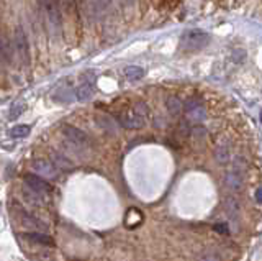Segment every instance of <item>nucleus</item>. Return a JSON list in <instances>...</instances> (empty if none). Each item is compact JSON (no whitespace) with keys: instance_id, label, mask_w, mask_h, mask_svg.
I'll list each match as a JSON object with an SVG mask.
<instances>
[{"instance_id":"16","label":"nucleus","mask_w":262,"mask_h":261,"mask_svg":"<svg viewBox=\"0 0 262 261\" xmlns=\"http://www.w3.org/2000/svg\"><path fill=\"white\" fill-rule=\"evenodd\" d=\"M97 122H99V124H100L102 129L110 130V131H115V127H116V124L112 120V117H109L107 114H102V115L97 117Z\"/></svg>"},{"instance_id":"10","label":"nucleus","mask_w":262,"mask_h":261,"mask_svg":"<svg viewBox=\"0 0 262 261\" xmlns=\"http://www.w3.org/2000/svg\"><path fill=\"white\" fill-rule=\"evenodd\" d=\"M12 56H13L12 44H10L8 38L5 37L3 33H0V69L10 64V61H12Z\"/></svg>"},{"instance_id":"8","label":"nucleus","mask_w":262,"mask_h":261,"mask_svg":"<svg viewBox=\"0 0 262 261\" xmlns=\"http://www.w3.org/2000/svg\"><path fill=\"white\" fill-rule=\"evenodd\" d=\"M118 124H120L123 129H143L146 124V119H143L141 115H138L136 112H125L118 117Z\"/></svg>"},{"instance_id":"7","label":"nucleus","mask_w":262,"mask_h":261,"mask_svg":"<svg viewBox=\"0 0 262 261\" xmlns=\"http://www.w3.org/2000/svg\"><path fill=\"white\" fill-rule=\"evenodd\" d=\"M63 135L68 138L69 143H73V145L79 146V148H84L89 145V136H87V133L75 129V127L66 125L63 129Z\"/></svg>"},{"instance_id":"23","label":"nucleus","mask_w":262,"mask_h":261,"mask_svg":"<svg viewBox=\"0 0 262 261\" xmlns=\"http://www.w3.org/2000/svg\"><path fill=\"white\" fill-rule=\"evenodd\" d=\"M215 230H217V232H222V233H228V225H226V223H217V225H215Z\"/></svg>"},{"instance_id":"9","label":"nucleus","mask_w":262,"mask_h":261,"mask_svg":"<svg viewBox=\"0 0 262 261\" xmlns=\"http://www.w3.org/2000/svg\"><path fill=\"white\" fill-rule=\"evenodd\" d=\"M32 166H33V171H37L38 176L41 177H54L58 174V168L46 160H35Z\"/></svg>"},{"instance_id":"15","label":"nucleus","mask_w":262,"mask_h":261,"mask_svg":"<svg viewBox=\"0 0 262 261\" xmlns=\"http://www.w3.org/2000/svg\"><path fill=\"white\" fill-rule=\"evenodd\" d=\"M166 105H167V110H169V114H171V115H179L184 110L182 100H179L177 97H169Z\"/></svg>"},{"instance_id":"1","label":"nucleus","mask_w":262,"mask_h":261,"mask_svg":"<svg viewBox=\"0 0 262 261\" xmlns=\"http://www.w3.org/2000/svg\"><path fill=\"white\" fill-rule=\"evenodd\" d=\"M39 8L44 15V23L51 37H58L63 32V15L59 0H38Z\"/></svg>"},{"instance_id":"3","label":"nucleus","mask_w":262,"mask_h":261,"mask_svg":"<svg viewBox=\"0 0 262 261\" xmlns=\"http://www.w3.org/2000/svg\"><path fill=\"white\" fill-rule=\"evenodd\" d=\"M244 171H246V161L243 158H236L233 163V168L226 174V186L233 191H239L244 182Z\"/></svg>"},{"instance_id":"11","label":"nucleus","mask_w":262,"mask_h":261,"mask_svg":"<svg viewBox=\"0 0 262 261\" xmlns=\"http://www.w3.org/2000/svg\"><path fill=\"white\" fill-rule=\"evenodd\" d=\"M74 97L77 100H80V102L90 100L92 97H94V86H92V83H89V81H84L82 84L77 86V89L74 92Z\"/></svg>"},{"instance_id":"24","label":"nucleus","mask_w":262,"mask_h":261,"mask_svg":"<svg viewBox=\"0 0 262 261\" xmlns=\"http://www.w3.org/2000/svg\"><path fill=\"white\" fill-rule=\"evenodd\" d=\"M261 194H262V189H261V187H258V189H256V202H258V204H261V202H262Z\"/></svg>"},{"instance_id":"12","label":"nucleus","mask_w":262,"mask_h":261,"mask_svg":"<svg viewBox=\"0 0 262 261\" xmlns=\"http://www.w3.org/2000/svg\"><path fill=\"white\" fill-rule=\"evenodd\" d=\"M123 74H125L126 81H130V83H138V81H141L145 78L146 71L140 68V66H126Z\"/></svg>"},{"instance_id":"13","label":"nucleus","mask_w":262,"mask_h":261,"mask_svg":"<svg viewBox=\"0 0 262 261\" xmlns=\"http://www.w3.org/2000/svg\"><path fill=\"white\" fill-rule=\"evenodd\" d=\"M143 222V214L138 211L136 207H133L130 209V211L126 212V216H125V225L128 228H135L138 227Z\"/></svg>"},{"instance_id":"22","label":"nucleus","mask_w":262,"mask_h":261,"mask_svg":"<svg viewBox=\"0 0 262 261\" xmlns=\"http://www.w3.org/2000/svg\"><path fill=\"white\" fill-rule=\"evenodd\" d=\"M22 112H23V104H17V105H13L12 107V110H10V119H17V117L22 115Z\"/></svg>"},{"instance_id":"21","label":"nucleus","mask_w":262,"mask_h":261,"mask_svg":"<svg viewBox=\"0 0 262 261\" xmlns=\"http://www.w3.org/2000/svg\"><path fill=\"white\" fill-rule=\"evenodd\" d=\"M231 58H233L236 64H243L246 61V51L243 48H236L233 51V54H231Z\"/></svg>"},{"instance_id":"14","label":"nucleus","mask_w":262,"mask_h":261,"mask_svg":"<svg viewBox=\"0 0 262 261\" xmlns=\"http://www.w3.org/2000/svg\"><path fill=\"white\" fill-rule=\"evenodd\" d=\"M215 158H217V161L220 163V165H226V163L229 161V145L228 143H220V145L217 146V150H215Z\"/></svg>"},{"instance_id":"4","label":"nucleus","mask_w":262,"mask_h":261,"mask_svg":"<svg viewBox=\"0 0 262 261\" xmlns=\"http://www.w3.org/2000/svg\"><path fill=\"white\" fill-rule=\"evenodd\" d=\"M13 51L18 56V59L23 64H28L30 61V46H28V38L27 33L22 27H17L15 30V37H13Z\"/></svg>"},{"instance_id":"6","label":"nucleus","mask_w":262,"mask_h":261,"mask_svg":"<svg viewBox=\"0 0 262 261\" xmlns=\"http://www.w3.org/2000/svg\"><path fill=\"white\" fill-rule=\"evenodd\" d=\"M184 109H186V115L188 120L192 122H203L207 119V110H205L203 104L200 102L198 99H188L186 102V105H184Z\"/></svg>"},{"instance_id":"18","label":"nucleus","mask_w":262,"mask_h":261,"mask_svg":"<svg viewBox=\"0 0 262 261\" xmlns=\"http://www.w3.org/2000/svg\"><path fill=\"white\" fill-rule=\"evenodd\" d=\"M28 240H32L35 243H41V245H54L53 240H51L48 235H41V233H28L27 235Z\"/></svg>"},{"instance_id":"19","label":"nucleus","mask_w":262,"mask_h":261,"mask_svg":"<svg viewBox=\"0 0 262 261\" xmlns=\"http://www.w3.org/2000/svg\"><path fill=\"white\" fill-rule=\"evenodd\" d=\"M53 161H54V166H59V168H71L73 166L68 158H64L63 155H59V153H54Z\"/></svg>"},{"instance_id":"5","label":"nucleus","mask_w":262,"mask_h":261,"mask_svg":"<svg viewBox=\"0 0 262 261\" xmlns=\"http://www.w3.org/2000/svg\"><path fill=\"white\" fill-rule=\"evenodd\" d=\"M25 184H27L35 194H38V196H46V194L53 192L51 184L48 181H44L38 174H27V176H25Z\"/></svg>"},{"instance_id":"17","label":"nucleus","mask_w":262,"mask_h":261,"mask_svg":"<svg viewBox=\"0 0 262 261\" xmlns=\"http://www.w3.org/2000/svg\"><path fill=\"white\" fill-rule=\"evenodd\" d=\"M30 131H32V129H30L28 125H15L13 129L10 130V135L13 138H25L30 135Z\"/></svg>"},{"instance_id":"20","label":"nucleus","mask_w":262,"mask_h":261,"mask_svg":"<svg viewBox=\"0 0 262 261\" xmlns=\"http://www.w3.org/2000/svg\"><path fill=\"white\" fill-rule=\"evenodd\" d=\"M133 112H136L138 115H141L143 119H146V117L150 115V107H148L145 102H136L135 110H133Z\"/></svg>"},{"instance_id":"2","label":"nucleus","mask_w":262,"mask_h":261,"mask_svg":"<svg viewBox=\"0 0 262 261\" xmlns=\"http://www.w3.org/2000/svg\"><path fill=\"white\" fill-rule=\"evenodd\" d=\"M210 43V35L203 30H187L186 33L181 37V46L187 51H195V49H202Z\"/></svg>"}]
</instances>
